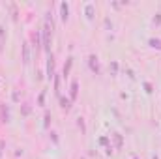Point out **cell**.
<instances>
[{"label":"cell","mask_w":161,"mask_h":159,"mask_svg":"<svg viewBox=\"0 0 161 159\" xmlns=\"http://www.w3.org/2000/svg\"><path fill=\"white\" fill-rule=\"evenodd\" d=\"M86 15H88V19L94 17V4H88L86 6Z\"/></svg>","instance_id":"5bb4252c"},{"label":"cell","mask_w":161,"mask_h":159,"mask_svg":"<svg viewBox=\"0 0 161 159\" xmlns=\"http://www.w3.org/2000/svg\"><path fill=\"white\" fill-rule=\"evenodd\" d=\"M0 43L4 45V26H0Z\"/></svg>","instance_id":"7402d4cb"},{"label":"cell","mask_w":161,"mask_h":159,"mask_svg":"<svg viewBox=\"0 0 161 159\" xmlns=\"http://www.w3.org/2000/svg\"><path fill=\"white\" fill-rule=\"evenodd\" d=\"M152 159H159V157H157V155H154V157H152Z\"/></svg>","instance_id":"cb8c5ba5"},{"label":"cell","mask_w":161,"mask_h":159,"mask_svg":"<svg viewBox=\"0 0 161 159\" xmlns=\"http://www.w3.org/2000/svg\"><path fill=\"white\" fill-rule=\"evenodd\" d=\"M53 24H49V23H45V26H43V49L47 51V53H51V41H53Z\"/></svg>","instance_id":"6da1fadb"},{"label":"cell","mask_w":161,"mask_h":159,"mask_svg":"<svg viewBox=\"0 0 161 159\" xmlns=\"http://www.w3.org/2000/svg\"><path fill=\"white\" fill-rule=\"evenodd\" d=\"M144 88H146V92H148V94H152V92H154V86L150 84V83H144Z\"/></svg>","instance_id":"ac0fdd59"},{"label":"cell","mask_w":161,"mask_h":159,"mask_svg":"<svg viewBox=\"0 0 161 159\" xmlns=\"http://www.w3.org/2000/svg\"><path fill=\"white\" fill-rule=\"evenodd\" d=\"M88 66H90V69H92L95 75H99V62H98V56L95 54L88 56Z\"/></svg>","instance_id":"3957f363"},{"label":"cell","mask_w":161,"mask_h":159,"mask_svg":"<svg viewBox=\"0 0 161 159\" xmlns=\"http://www.w3.org/2000/svg\"><path fill=\"white\" fill-rule=\"evenodd\" d=\"M110 69H113V75H116V71H118V64H116V62H113V64H110Z\"/></svg>","instance_id":"d6986e66"},{"label":"cell","mask_w":161,"mask_h":159,"mask_svg":"<svg viewBox=\"0 0 161 159\" xmlns=\"http://www.w3.org/2000/svg\"><path fill=\"white\" fill-rule=\"evenodd\" d=\"M60 17H62V21L64 23H68V19H69V6H68V2H62L60 4Z\"/></svg>","instance_id":"8992f818"},{"label":"cell","mask_w":161,"mask_h":159,"mask_svg":"<svg viewBox=\"0 0 161 159\" xmlns=\"http://www.w3.org/2000/svg\"><path fill=\"white\" fill-rule=\"evenodd\" d=\"M0 122H2V124H8V122H9V112H8L6 103L0 105Z\"/></svg>","instance_id":"5b68a950"},{"label":"cell","mask_w":161,"mask_h":159,"mask_svg":"<svg viewBox=\"0 0 161 159\" xmlns=\"http://www.w3.org/2000/svg\"><path fill=\"white\" fill-rule=\"evenodd\" d=\"M23 114H30V107H28V105L23 107Z\"/></svg>","instance_id":"603a6c76"},{"label":"cell","mask_w":161,"mask_h":159,"mask_svg":"<svg viewBox=\"0 0 161 159\" xmlns=\"http://www.w3.org/2000/svg\"><path fill=\"white\" fill-rule=\"evenodd\" d=\"M133 159H139V157H137V155H133Z\"/></svg>","instance_id":"d4e9b609"},{"label":"cell","mask_w":161,"mask_h":159,"mask_svg":"<svg viewBox=\"0 0 161 159\" xmlns=\"http://www.w3.org/2000/svg\"><path fill=\"white\" fill-rule=\"evenodd\" d=\"M77 125L80 127V131H83V133L86 131V127H84V122H83V118H77Z\"/></svg>","instance_id":"2e32d148"},{"label":"cell","mask_w":161,"mask_h":159,"mask_svg":"<svg viewBox=\"0 0 161 159\" xmlns=\"http://www.w3.org/2000/svg\"><path fill=\"white\" fill-rule=\"evenodd\" d=\"M114 138V144H116V148L120 150V148L124 146V138H122V135H120V133H113V135H110Z\"/></svg>","instance_id":"9c48e42d"},{"label":"cell","mask_w":161,"mask_h":159,"mask_svg":"<svg viewBox=\"0 0 161 159\" xmlns=\"http://www.w3.org/2000/svg\"><path fill=\"white\" fill-rule=\"evenodd\" d=\"M4 148H6V142L0 138V157H2V153H4Z\"/></svg>","instance_id":"ffe728a7"},{"label":"cell","mask_w":161,"mask_h":159,"mask_svg":"<svg viewBox=\"0 0 161 159\" xmlns=\"http://www.w3.org/2000/svg\"><path fill=\"white\" fill-rule=\"evenodd\" d=\"M23 60H24V64H28V62H30V54H28V43H24V45H23Z\"/></svg>","instance_id":"8fae6325"},{"label":"cell","mask_w":161,"mask_h":159,"mask_svg":"<svg viewBox=\"0 0 161 159\" xmlns=\"http://www.w3.org/2000/svg\"><path fill=\"white\" fill-rule=\"evenodd\" d=\"M80 159H84V157H80Z\"/></svg>","instance_id":"484cf974"},{"label":"cell","mask_w":161,"mask_h":159,"mask_svg":"<svg viewBox=\"0 0 161 159\" xmlns=\"http://www.w3.org/2000/svg\"><path fill=\"white\" fill-rule=\"evenodd\" d=\"M154 24H161V15H159V13L154 17Z\"/></svg>","instance_id":"44dd1931"},{"label":"cell","mask_w":161,"mask_h":159,"mask_svg":"<svg viewBox=\"0 0 161 159\" xmlns=\"http://www.w3.org/2000/svg\"><path fill=\"white\" fill-rule=\"evenodd\" d=\"M148 43H150V47H152V49H157V51H161V39H159V38H152Z\"/></svg>","instance_id":"30bf717a"},{"label":"cell","mask_w":161,"mask_h":159,"mask_svg":"<svg viewBox=\"0 0 161 159\" xmlns=\"http://www.w3.org/2000/svg\"><path fill=\"white\" fill-rule=\"evenodd\" d=\"M54 56L49 53V58H47V79L51 81V79H54Z\"/></svg>","instance_id":"7a4b0ae2"},{"label":"cell","mask_w":161,"mask_h":159,"mask_svg":"<svg viewBox=\"0 0 161 159\" xmlns=\"http://www.w3.org/2000/svg\"><path fill=\"white\" fill-rule=\"evenodd\" d=\"M38 105H39V107L45 105V92H41V94L38 96Z\"/></svg>","instance_id":"9a60e30c"},{"label":"cell","mask_w":161,"mask_h":159,"mask_svg":"<svg viewBox=\"0 0 161 159\" xmlns=\"http://www.w3.org/2000/svg\"><path fill=\"white\" fill-rule=\"evenodd\" d=\"M77 94H79V83L71 81V84H69V99H71V103L77 99Z\"/></svg>","instance_id":"277c9868"},{"label":"cell","mask_w":161,"mask_h":159,"mask_svg":"<svg viewBox=\"0 0 161 159\" xmlns=\"http://www.w3.org/2000/svg\"><path fill=\"white\" fill-rule=\"evenodd\" d=\"M60 107H62V111L69 112V111H71V99H68V97H60Z\"/></svg>","instance_id":"52a82bcc"},{"label":"cell","mask_w":161,"mask_h":159,"mask_svg":"<svg viewBox=\"0 0 161 159\" xmlns=\"http://www.w3.org/2000/svg\"><path fill=\"white\" fill-rule=\"evenodd\" d=\"M32 43H34V47L39 49V32H34L32 34Z\"/></svg>","instance_id":"7c38bea8"},{"label":"cell","mask_w":161,"mask_h":159,"mask_svg":"<svg viewBox=\"0 0 161 159\" xmlns=\"http://www.w3.org/2000/svg\"><path fill=\"white\" fill-rule=\"evenodd\" d=\"M71 66H73V58L69 56V58L66 60V66H64V71H62L64 79H68V77H69V69H71Z\"/></svg>","instance_id":"ba28073f"},{"label":"cell","mask_w":161,"mask_h":159,"mask_svg":"<svg viewBox=\"0 0 161 159\" xmlns=\"http://www.w3.org/2000/svg\"><path fill=\"white\" fill-rule=\"evenodd\" d=\"M49 125H51V114L45 112V127H49Z\"/></svg>","instance_id":"e0dca14e"},{"label":"cell","mask_w":161,"mask_h":159,"mask_svg":"<svg viewBox=\"0 0 161 159\" xmlns=\"http://www.w3.org/2000/svg\"><path fill=\"white\" fill-rule=\"evenodd\" d=\"M99 144H101V146H105V148H109V146H110L109 137H101V138H99Z\"/></svg>","instance_id":"4fadbf2b"}]
</instances>
